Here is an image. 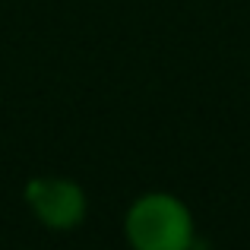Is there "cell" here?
<instances>
[{"instance_id": "1", "label": "cell", "mask_w": 250, "mask_h": 250, "mask_svg": "<svg viewBox=\"0 0 250 250\" xmlns=\"http://www.w3.org/2000/svg\"><path fill=\"white\" fill-rule=\"evenodd\" d=\"M127 241L133 250H190V212L168 193H149L130 206Z\"/></svg>"}, {"instance_id": "2", "label": "cell", "mask_w": 250, "mask_h": 250, "mask_svg": "<svg viewBox=\"0 0 250 250\" xmlns=\"http://www.w3.org/2000/svg\"><path fill=\"white\" fill-rule=\"evenodd\" d=\"M25 200L35 209V215L48 228H76L85 219V193L73 181H61V177H38L29 181L25 187Z\"/></svg>"}]
</instances>
